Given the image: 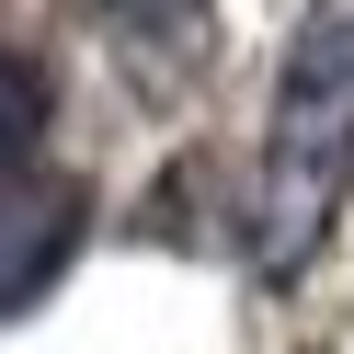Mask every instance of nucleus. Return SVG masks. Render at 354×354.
I'll return each instance as SVG.
<instances>
[{"label":"nucleus","mask_w":354,"mask_h":354,"mask_svg":"<svg viewBox=\"0 0 354 354\" xmlns=\"http://www.w3.org/2000/svg\"><path fill=\"white\" fill-rule=\"evenodd\" d=\"M354 194V0H320L286 46L274 115H263V160H252V274L286 286L308 274V252L331 240Z\"/></svg>","instance_id":"obj_1"},{"label":"nucleus","mask_w":354,"mask_h":354,"mask_svg":"<svg viewBox=\"0 0 354 354\" xmlns=\"http://www.w3.org/2000/svg\"><path fill=\"white\" fill-rule=\"evenodd\" d=\"M69 252H80V183L0 171V308H24Z\"/></svg>","instance_id":"obj_2"},{"label":"nucleus","mask_w":354,"mask_h":354,"mask_svg":"<svg viewBox=\"0 0 354 354\" xmlns=\"http://www.w3.org/2000/svg\"><path fill=\"white\" fill-rule=\"evenodd\" d=\"M35 149H46V69L0 57V171H35Z\"/></svg>","instance_id":"obj_3"},{"label":"nucleus","mask_w":354,"mask_h":354,"mask_svg":"<svg viewBox=\"0 0 354 354\" xmlns=\"http://www.w3.org/2000/svg\"><path fill=\"white\" fill-rule=\"evenodd\" d=\"M103 12H115L126 35H160V24H171V35H194V0H103Z\"/></svg>","instance_id":"obj_4"}]
</instances>
